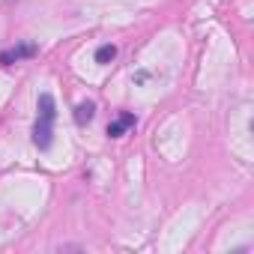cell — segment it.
I'll list each match as a JSON object with an SVG mask.
<instances>
[{"label":"cell","mask_w":254,"mask_h":254,"mask_svg":"<svg viewBox=\"0 0 254 254\" xmlns=\"http://www.w3.org/2000/svg\"><path fill=\"white\" fill-rule=\"evenodd\" d=\"M36 54H39V48H36L33 42H18V45H12V48H6V51H0V66H12V63L30 60V57H36Z\"/></svg>","instance_id":"6da1fadb"},{"label":"cell","mask_w":254,"mask_h":254,"mask_svg":"<svg viewBox=\"0 0 254 254\" xmlns=\"http://www.w3.org/2000/svg\"><path fill=\"white\" fill-rule=\"evenodd\" d=\"M51 138H54V120L39 117L36 126H33V144H36L39 150H48V147H51Z\"/></svg>","instance_id":"7a4b0ae2"},{"label":"cell","mask_w":254,"mask_h":254,"mask_svg":"<svg viewBox=\"0 0 254 254\" xmlns=\"http://www.w3.org/2000/svg\"><path fill=\"white\" fill-rule=\"evenodd\" d=\"M135 114H129V111H123V114H117L111 123H108V138H123L129 129H135Z\"/></svg>","instance_id":"3957f363"},{"label":"cell","mask_w":254,"mask_h":254,"mask_svg":"<svg viewBox=\"0 0 254 254\" xmlns=\"http://www.w3.org/2000/svg\"><path fill=\"white\" fill-rule=\"evenodd\" d=\"M114 57H117V45H111V42H108V45H99V48H96V63L108 66Z\"/></svg>","instance_id":"5b68a950"},{"label":"cell","mask_w":254,"mask_h":254,"mask_svg":"<svg viewBox=\"0 0 254 254\" xmlns=\"http://www.w3.org/2000/svg\"><path fill=\"white\" fill-rule=\"evenodd\" d=\"M93 117H96V105H93V102H81V105L75 108V123H78V126H87Z\"/></svg>","instance_id":"277c9868"}]
</instances>
